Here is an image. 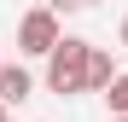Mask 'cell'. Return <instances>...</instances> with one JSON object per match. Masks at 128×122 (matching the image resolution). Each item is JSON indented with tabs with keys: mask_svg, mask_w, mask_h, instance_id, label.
<instances>
[{
	"mask_svg": "<svg viewBox=\"0 0 128 122\" xmlns=\"http://www.w3.org/2000/svg\"><path fill=\"white\" fill-rule=\"evenodd\" d=\"M88 64H93V41L82 35H64L52 58H47V87L64 99V93H88Z\"/></svg>",
	"mask_w": 128,
	"mask_h": 122,
	"instance_id": "1",
	"label": "cell"
},
{
	"mask_svg": "<svg viewBox=\"0 0 128 122\" xmlns=\"http://www.w3.org/2000/svg\"><path fill=\"white\" fill-rule=\"evenodd\" d=\"M58 12L52 6H35V12H24V23H18V52H29V58H52V47H58Z\"/></svg>",
	"mask_w": 128,
	"mask_h": 122,
	"instance_id": "2",
	"label": "cell"
},
{
	"mask_svg": "<svg viewBox=\"0 0 128 122\" xmlns=\"http://www.w3.org/2000/svg\"><path fill=\"white\" fill-rule=\"evenodd\" d=\"M29 87H35V81H29L24 64H6V70H0V105H24Z\"/></svg>",
	"mask_w": 128,
	"mask_h": 122,
	"instance_id": "3",
	"label": "cell"
},
{
	"mask_svg": "<svg viewBox=\"0 0 128 122\" xmlns=\"http://www.w3.org/2000/svg\"><path fill=\"white\" fill-rule=\"evenodd\" d=\"M111 81H116V70H111V58H105V52L93 47V64H88V93H93V87H105V93H111Z\"/></svg>",
	"mask_w": 128,
	"mask_h": 122,
	"instance_id": "4",
	"label": "cell"
},
{
	"mask_svg": "<svg viewBox=\"0 0 128 122\" xmlns=\"http://www.w3.org/2000/svg\"><path fill=\"white\" fill-rule=\"evenodd\" d=\"M105 99H111V116H128V76H116Z\"/></svg>",
	"mask_w": 128,
	"mask_h": 122,
	"instance_id": "5",
	"label": "cell"
},
{
	"mask_svg": "<svg viewBox=\"0 0 128 122\" xmlns=\"http://www.w3.org/2000/svg\"><path fill=\"white\" fill-rule=\"evenodd\" d=\"M52 12H82V6H93V0H47Z\"/></svg>",
	"mask_w": 128,
	"mask_h": 122,
	"instance_id": "6",
	"label": "cell"
},
{
	"mask_svg": "<svg viewBox=\"0 0 128 122\" xmlns=\"http://www.w3.org/2000/svg\"><path fill=\"white\" fill-rule=\"evenodd\" d=\"M122 47H128V17H122Z\"/></svg>",
	"mask_w": 128,
	"mask_h": 122,
	"instance_id": "7",
	"label": "cell"
},
{
	"mask_svg": "<svg viewBox=\"0 0 128 122\" xmlns=\"http://www.w3.org/2000/svg\"><path fill=\"white\" fill-rule=\"evenodd\" d=\"M0 122H6V105H0Z\"/></svg>",
	"mask_w": 128,
	"mask_h": 122,
	"instance_id": "8",
	"label": "cell"
},
{
	"mask_svg": "<svg viewBox=\"0 0 128 122\" xmlns=\"http://www.w3.org/2000/svg\"><path fill=\"white\" fill-rule=\"evenodd\" d=\"M111 122H128V116H111Z\"/></svg>",
	"mask_w": 128,
	"mask_h": 122,
	"instance_id": "9",
	"label": "cell"
},
{
	"mask_svg": "<svg viewBox=\"0 0 128 122\" xmlns=\"http://www.w3.org/2000/svg\"><path fill=\"white\" fill-rule=\"evenodd\" d=\"M0 70H6V64H0Z\"/></svg>",
	"mask_w": 128,
	"mask_h": 122,
	"instance_id": "10",
	"label": "cell"
}]
</instances>
